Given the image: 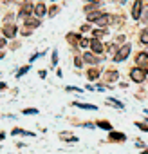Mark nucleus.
Instances as JSON below:
<instances>
[{"instance_id": "obj_1", "label": "nucleus", "mask_w": 148, "mask_h": 154, "mask_svg": "<svg viewBox=\"0 0 148 154\" xmlns=\"http://www.w3.org/2000/svg\"><path fill=\"white\" fill-rule=\"evenodd\" d=\"M130 78H132V82H135V84H143L144 78H146V72H144L143 69H139V67H134V69L130 71Z\"/></svg>"}, {"instance_id": "obj_2", "label": "nucleus", "mask_w": 148, "mask_h": 154, "mask_svg": "<svg viewBox=\"0 0 148 154\" xmlns=\"http://www.w3.org/2000/svg\"><path fill=\"white\" fill-rule=\"evenodd\" d=\"M130 51H132L130 44H125L123 47H119V49H117V53H116L114 60H116V62H123V60H126V58H128V54H130Z\"/></svg>"}, {"instance_id": "obj_3", "label": "nucleus", "mask_w": 148, "mask_h": 154, "mask_svg": "<svg viewBox=\"0 0 148 154\" xmlns=\"http://www.w3.org/2000/svg\"><path fill=\"white\" fill-rule=\"evenodd\" d=\"M141 11H143V0H135V4L132 8V18L139 20L141 18Z\"/></svg>"}, {"instance_id": "obj_4", "label": "nucleus", "mask_w": 148, "mask_h": 154, "mask_svg": "<svg viewBox=\"0 0 148 154\" xmlns=\"http://www.w3.org/2000/svg\"><path fill=\"white\" fill-rule=\"evenodd\" d=\"M137 65L139 69H148V53H139L137 54Z\"/></svg>"}, {"instance_id": "obj_5", "label": "nucleus", "mask_w": 148, "mask_h": 154, "mask_svg": "<svg viewBox=\"0 0 148 154\" xmlns=\"http://www.w3.org/2000/svg\"><path fill=\"white\" fill-rule=\"evenodd\" d=\"M90 47H92L94 54H99V53H103V44H101L98 38H92V40H90Z\"/></svg>"}, {"instance_id": "obj_6", "label": "nucleus", "mask_w": 148, "mask_h": 154, "mask_svg": "<svg viewBox=\"0 0 148 154\" xmlns=\"http://www.w3.org/2000/svg\"><path fill=\"white\" fill-rule=\"evenodd\" d=\"M112 20H114V18H112L110 15H101V17H99L96 22H98V26H99V27H107V26H108Z\"/></svg>"}, {"instance_id": "obj_7", "label": "nucleus", "mask_w": 148, "mask_h": 154, "mask_svg": "<svg viewBox=\"0 0 148 154\" xmlns=\"http://www.w3.org/2000/svg\"><path fill=\"white\" fill-rule=\"evenodd\" d=\"M2 31H4V35H6L7 38H13V36L16 35V27L11 26V24H6V26L2 27Z\"/></svg>"}, {"instance_id": "obj_8", "label": "nucleus", "mask_w": 148, "mask_h": 154, "mask_svg": "<svg viewBox=\"0 0 148 154\" xmlns=\"http://www.w3.org/2000/svg\"><path fill=\"white\" fill-rule=\"evenodd\" d=\"M108 140H110V141H119V143H123V141L126 140V136H125L123 132H110V134H108Z\"/></svg>"}, {"instance_id": "obj_9", "label": "nucleus", "mask_w": 148, "mask_h": 154, "mask_svg": "<svg viewBox=\"0 0 148 154\" xmlns=\"http://www.w3.org/2000/svg\"><path fill=\"white\" fill-rule=\"evenodd\" d=\"M83 60H85L87 63H98L101 58H99V56H96L94 53H85V54H83Z\"/></svg>"}, {"instance_id": "obj_10", "label": "nucleus", "mask_w": 148, "mask_h": 154, "mask_svg": "<svg viewBox=\"0 0 148 154\" xmlns=\"http://www.w3.org/2000/svg\"><path fill=\"white\" fill-rule=\"evenodd\" d=\"M45 13H47V8H45V6H43L42 2H40V4H38V6L34 8V15H36L38 18H42V17H43Z\"/></svg>"}, {"instance_id": "obj_11", "label": "nucleus", "mask_w": 148, "mask_h": 154, "mask_svg": "<svg viewBox=\"0 0 148 154\" xmlns=\"http://www.w3.org/2000/svg\"><path fill=\"white\" fill-rule=\"evenodd\" d=\"M87 78H89V80L99 78V69H96V67H94V69H89V71H87Z\"/></svg>"}, {"instance_id": "obj_12", "label": "nucleus", "mask_w": 148, "mask_h": 154, "mask_svg": "<svg viewBox=\"0 0 148 154\" xmlns=\"http://www.w3.org/2000/svg\"><path fill=\"white\" fill-rule=\"evenodd\" d=\"M31 11H33V6H31L29 2H25V4L22 6V9H20V15H24V17H29V15H31Z\"/></svg>"}, {"instance_id": "obj_13", "label": "nucleus", "mask_w": 148, "mask_h": 154, "mask_svg": "<svg viewBox=\"0 0 148 154\" xmlns=\"http://www.w3.org/2000/svg\"><path fill=\"white\" fill-rule=\"evenodd\" d=\"M25 26H27V27H38V26H40V20L27 17V18H25Z\"/></svg>"}, {"instance_id": "obj_14", "label": "nucleus", "mask_w": 148, "mask_h": 154, "mask_svg": "<svg viewBox=\"0 0 148 154\" xmlns=\"http://www.w3.org/2000/svg\"><path fill=\"white\" fill-rule=\"evenodd\" d=\"M74 105L80 107V109H87V111H96V105H90V103H80V102H74Z\"/></svg>"}, {"instance_id": "obj_15", "label": "nucleus", "mask_w": 148, "mask_h": 154, "mask_svg": "<svg viewBox=\"0 0 148 154\" xmlns=\"http://www.w3.org/2000/svg\"><path fill=\"white\" fill-rule=\"evenodd\" d=\"M99 17H101V13H99V11H90L87 18H89V22H94V20H98Z\"/></svg>"}, {"instance_id": "obj_16", "label": "nucleus", "mask_w": 148, "mask_h": 154, "mask_svg": "<svg viewBox=\"0 0 148 154\" xmlns=\"http://www.w3.org/2000/svg\"><path fill=\"white\" fill-rule=\"evenodd\" d=\"M96 125H98L99 129H105V131H112V125H110L108 122H98Z\"/></svg>"}, {"instance_id": "obj_17", "label": "nucleus", "mask_w": 148, "mask_h": 154, "mask_svg": "<svg viewBox=\"0 0 148 154\" xmlns=\"http://www.w3.org/2000/svg\"><path fill=\"white\" fill-rule=\"evenodd\" d=\"M141 44H148V27L141 33Z\"/></svg>"}, {"instance_id": "obj_18", "label": "nucleus", "mask_w": 148, "mask_h": 154, "mask_svg": "<svg viewBox=\"0 0 148 154\" xmlns=\"http://www.w3.org/2000/svg\"><path fill=\"white\" fill-rule=\"evenodd\" d=\"M13 134H24V136H33V132H27V131H22V129H13Z\"/></svg>"}, {"instance_id": "obj_19", "label": "nucleus", "mask_w": 148, "mask_h": 154, "mask_svg": "<svg viewBox=\"0 0 148 154\" xmlns=\"http://www.w3.org/2000/svg\"><path fill=\"white\" fill-rule=\"evenodd\" d=\"M107 103H108V105H116V107H119V109H123V103H121V102H116V100H112V98H110V100H108Z\"/></svg>"}, {"instance_id": "obj_20", "label": "nucleus", "mask_w": 148, "mask_h": 154, "mask_svg": "<svg viewBox=\"0 0 148 154\" xmlns=\"http://www.w3.org/2000/svg\"><path fill=\"white\" fill-rule=\"evenodd\" d=\"M105 35V29H94V38H99Z\"/></svg>"}, {"instance_id": "obj_21", "label": "nucleus", "mask_w": 148, "mask_h": 154, "mask_svg": "<svg viewBox=\"0 0 148 154\" xmlns=\"http://www.w3.org/2000/svg\"><path fill=\"white\" fill-rule=\"evenodd\" d=\"M87 45H90V40H87V38H80V47H87Z\"/></svg>"}, {"instance_id": "obj_22", "label": "nucleus", "mask_w": 148, "mask_h": 154, "mask_svg": "<svg viewBox=\"0 0 148 154\" xmlns=\"http://www.w3.org/2000/svg\"><path fill=\"white\" fill-rule=\"evenodd\" d=\"M141 13H143V20H144V22H148V6H144Z\"/></svg>"}, {"instance_id": "obj_23", "label": "nucleus", "mask_w": 148, "mask_h": 154, "mask_svg": "<svg viewBox=\"0 0 148 154\" xmlns=\"http://www.w3.org/2000/svg\"><path fill=\"white\" fill-rule=\"evenodd\" d=\"M135 125H137L139 129H143L144 132H148V125H146V123H141V122H135Z\"/></svg>"}, {"instance_id": "obj_24", "label": "nucleus", "mask_w": 148, "mask_h": 154, "mask_svg": "<svg viewBox=\"0 0 148 154\" xmlns=\"http://www.w3.org/2000/svg\"><path fill=\"white\" fill-rule=\"evenodd\" d=\"M107 78H108V80H116V78H117V72H116V71L108 72V74H107Z\"/></svg>"}, {"instance_id": "obj_25", "label": "nucleus", "mask_w": 148, "mask_h": 154, "mask_svg": "<svg viewBox=\"0 0 148 154\" xmlns=\"http://www.w3.org/2000/svg\"><path fill=\"white\" fill-rule=\"evenodd\" d=\"M27 71H29V65H24V67H22V69L18 71V74H16V76H22V74H25Z\"/></svg>"}, {"instance_id": "obj_26", "label": "nucleus", "mask_w": 148, "mask_h": 154, "mask_svg": "<svg viewBox=\"0 0 148 154\" xmlns=\"http://www.w3.org/2000/svg\"><path fill=\"white\" fill-rule=\"evenodd\" d=\"M24 114H38V109H24Z\"/></svg>"}, {"instance_id": "obj_27", "label": "nucleus", "mask_w": 148, "mask_h": 154, "mask_svg": "<svg viewBox=\"0 0 148 154\" xmlns=\"http://www.w3.org/2000/svg\"><path fill=\"white\" fill-rule=\"evenodd\" d=\"M74 63H76V67H81V63H83V58H76V60H74Z\"/></svg>"}, {"instance_id": "obj_28", "label": "nucleus", "mask_w": 148, "mask_h": 154, "mask_svg": "<svg viewBox=\"0 0 148 154\" xmlns=\"http://www.w3.org/2000/svg\"><path fill=\"white\" fill-rule=\"evenodd\" d=\"M58 62V51L54 49V53H52V63H56Z\"/></svg>"}, {"instance_id": "obj_29", "label": "nucleus", "mask_w": 148, "mask_h": 154, "mask_svg": "<svg viewBox=\"0 0 148 154\" xmlns=\"http://www.w3.org/2000/svg\"><path fill=\"white\" fill-rule=\"evenodd\" d=\"M56 13H58V8H52V9L49 11V15H51V17H56Z\"/></svg>"}, {"instance_id": "obj_30", "label": "nucleus", "mask_w": 148, "mask_h": 154, "mask_svg": "<svg viewBox=\"0 0 148 154\" xmlns=\"http://www.w3.org/2000/svg\"><path fill=\"white\" fill-rule=\"evenodd\" d=\"M2 89H6V84H2V82H0V91H2Z\"/></svg>"}, {"instance_id": "obj_31", "label": "nucleus", "mask_w": 148, "mask_h": 154, "mask_svg": "<svg viewBox=\"0 0 148 154\" xmlns=\"http://www.w3.org/2000/svg\"><path fill=\"white\" fill-rule=\"evenodd\" d=\"M6 45V40H0V47H4Z\"/></svg>"}, {"instance_id": "obj_32", "label": "nucleus", "mask_w": 148, "mask_h": 154, "mask_svg": "<svg viewBox=\"0 0 148 154\" xmlns=\"http://www.w3.org/2000/svg\"><path fill=\"white\" fill-rule=\"evenodd\" d=\"M143 154H148V150H144V152H143Z\"/></svg>"}, {"instance_id": "obj_33", "label": "nucleus", "mask_w": 148, "mask_h": 154, "mask_svg": "<svg viewBox=\"0 0 148 154\" xmlns=\"http://www.w3.org/2000/svg\"><path fill=\"white\" fill-rule=\"evenodd\" d=\"M89 2H92V0H89Z\"/></svg>"}, {"instance_id": "obj_34", "label": "nucleus", "mask_w": 148, "mask_h": 154, "mask_svg": "<svg viewBox=\"0 0 148 154\" xmlns=\"http://www.w3.org/2000/svg\"><path fill=\"white\" fill-rule=\"evenodd\" d=\"M40 2H42V0H40Z\"/></svg>"}]
</instances>
